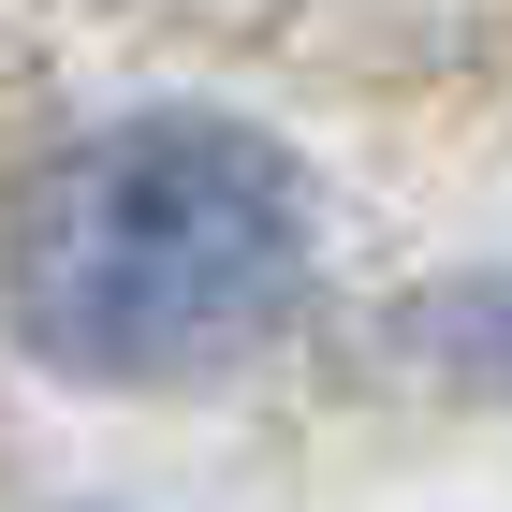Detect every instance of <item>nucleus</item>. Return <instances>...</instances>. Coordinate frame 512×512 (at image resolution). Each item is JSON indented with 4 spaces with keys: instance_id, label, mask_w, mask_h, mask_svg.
<instances>
[{
    "instance_id": "obj_1",
    "label": "nucleus",
    "mask_w": 512,
    "mask_h": 512,
    "mask_svg": "<svg viewBox=\"0 0 512 512\" xmlns=\"http://www.w3.org/2000/svg\"><path fill=\"white\" fill-rule=\"evenodd\" d=\"M308 293V176L235 118H103L15 191V337L74 381H205Z\"/></svg>"
}]
</instances>
